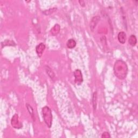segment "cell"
Here are the masks:
<instances>
[{"label": "cell", "mask_w": 138, "mask_h": 138, "mask_svg": "<svg viewBox=\"0 0 138 138\" xmlns=\"http://www.w3.org/2000/svg\"><path fill=\"white\" fill-rule=\"evenodd\" d=\"M113 70L115 76L120 80L124 79L127 75V65L123 60H118L115 62Z\"/></svg>", "instance_id": "6da1fadb"}, {"label": "cell", "mask_w": 138, "mask_h": 138, "mask_svg": "<svg viewBox=\"0 0 138 138\" xmlns=\"http://www.w3.org/2000/svg\"><path fill=\"white\" fill-rule=\"evenodd\" d=\"M42 113L45 123L49 128H50L52 124V114L51 109L48 106H44L42 109Z\"/></svg>", "instance_id": "7a4b0ae2"}, {"label": "cell", "mask_w": 138, "mask_h": 138, "mask_svg": "<svg viewBox=\"0 0 138 138\" xmlns=\"http://www.w3.org/2000/svg\"><path fill=\"white\" fill-rule=\"evenodd\" d=\"M73 76L75 78V79H74L75 84L77 85H81L83 81V78H82L81 70L79 69L76 70L73 72Z\"/></svg>", "instance_id": "3957f363"}, {"label": "cell", "mask_w": 138, "mask_h": 138, "mask_svg": "<svg viewBox=\"0 0 138 138\" xmlns=\"http://www.w3.org/2000/svg\"><path fill=\"white\" fill-rule=\"evenodd\" d=\"M11 124L13 127L16 129H20L22 127V124L19 121L18 114H15L13 116L11 120Z\"/></svg>", "instance_id": "277c9868"}, {"label": "cell", "mask_w": 138, "mask_h": 138, "mask_svg": "<svg viewBox=\"0 0 138 138\" xmlns=\"http://www.w3.org/2000/svg\"><path fill=\"white\" fill-rule=\"evenodd\" d=\"M100 17L99 16H94L92 18L90 22V29L92 31H93L94 29L96 28V27L98 22L100 21Z\"/></svg>", "instance_id": "5b68a950"}, {"label": "cell", "mask_w": 138, "mask_h": 138, "mask_svg": "<svg viewBox=\"0 0 138 138\" xmlns=\"http://www.w3.org/2000/svg\"><path fill=\"white\" fill-rule=\"evenodd\" d=\"M45 49V45L43 43H41L40 44H38L36 46V51L38 57H41L42 56L43 53V52H44Z\"/></svg>", "instance_id": "8992f818"}, {"label": "cell", "mask_w": 138, "mask_h": 138, "mask_svg": "<svg viewBox=\"0 0 138 138\" xmlns=\"http://www.w3.org/2000/svg\"><path fill=\"white\" fill-rule=\"evenodd\" d=\"M118 39L121 44H125L126 40V34L124 31H121L118 34Z\"/></svg>", "instance_id": "52a82bcc"}, {"label": "cell", "mask_w": 138, "mask_h": 138, "mask_svg": "<svg viewBox=\"0 0 138 138\" xmlns=\"http://www.w3.org/2000/svg\"><path fill=\"white\" fill-rule=\"evenodd\" d=\"M61 30V26L58 24H55L53 27L50 30V33L52 36H56L60 33V31Z\"/></svg>", "instance_id": "ba28073f"}, {"label": "cell", "mask_w": 138, "mask_h": 138, "mask_svg": "<svg viewBox=\"0 0 138 138\" xmlns=\"http://www.w3.org/2000/svg\"><path fill=\"white\" fill-rule=\"evenodd\" d=\"M77 45V43L76 41L74 40V39L71 38L66 43V46L69 49H73L76 47Z\"/></svg>", "instance_id": "9c48e42d"}, {"label": "cell", "mask_w": 138, "mask_h": 138, "mask_svg": "<svg viewBox=\"0 0 138 138\" xmlns=\"http://www.w3.org/2000/svg\"><path fill=\"white\" fill-rule=\"evenodd\" d=\"M45 70L47 74H48V76L50 77L51 79L54 80L56 77H55V74H54V73L53 72V71L51 70V68H49L48 66H45Z\"/></svg>", "instance_id": "30bf717a"}, {"label": "cell", "mask_w": 138, "mask_h": 138, "mask_svg": "<svg viewBox=\"0 0 138 138\" xmlns=\"http://www.w3.org/2000/svg\"><path fill=\"white\" fill-rule=\"evenodd\" d=\"M137 43V39L135 35H132L128 39V43L132 46H135Z\"/></svg>", "instance_id": "8fae6325"}, {"label": "cell", "mask_w": 138, "mask_h": 138, "mask_svg": "<svg viewBox=\"0 0 138 138\" xmlns=\"http://www.w3.org/2000/svg\"><path fill=\"white\" fill-rule=\"evenodd\" d=\"M97 97H98V94L97 92H94L93 94V96H92V105H93V107L94 111H96V107H97Z\"/></svg>", "instance_id": "7c38bea8"}, {"label": "cell", "mask_w": 138, "mask_h": 138, "mask_svg": "<svg viewBox=\"0 0 138 138\" xmlns=\"http://www.w3.org/2000/svg\"><path fill=\"white\" fill-rule=\"evenodd\" d=\"M26 106V107H27V111H29V114H30L31 118H32V119H33L34 121H35V116H34V109H33V108L32 107V106H31V105H30L28 104H27Z\"/></svg>", "instance_id": "4fadbf2b"}, {"label": "cell", "mask_w": 138, "mask_h": 138, "mask_svg": "<svg viewBox=\"0 0 138 138\" xmlns=\"http://www.w3.org/2000/svg\"><path fill=\"white\" fill-rule=\"evenodd\" d=\"M1 45H2V48H3L4 46H15V43L14 42L12 41L6 40L5 41H4L3 42H2Z\"/></svg>", "instance_id": "5bb4252c"}, {"label": "cell", "mask_w": 138, "mask_h": 138, "mask_svg": "<svg viewBox=\"0 0 138 138\" xmlns=\"http://www.w3.org/2000/svg\"><path fill=\"white\" fill-rule=\"evenodd\" d=\"M57 10L56 8H50L48 10H46L44 11H43V14L45 15H49L53 14L55 11Z\"/></svg>", "instance_id": "9a60e30c"}, {"label": "cell", "mask_w": 138, "mask_h": 138, "mask_svg": "<svg viewBox=\"0 0 138 138\" xmlns=\"http://www.w3.org/2000/svg\"><path fill=\"white\" fill-rule=\"evenodd\" d=\"M102 138H108V137H111V135H110L109 133L107 132H105L101 135Z\"/></svg>", "instance_id": "2e32d148"}, {"label": "cell", "mask_w": 138, "mask_h": 138, "mask_svg": "<svg viewBox=\"0 0 138 138\" xmlns=\"http://www.w3.org/2000/svg\"><path fill=\"white\" fill-rule=\"evenodd\" d=\"M79 3H80V6L81 7H85V2L84 1H82H82H79Z\"/></svg>", "instance_id": "e0dca14e"}]
</instances>
